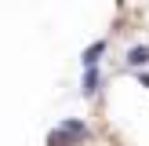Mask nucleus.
<instances>
[{
	"label": "nucleus",
	"mask_w": 149,
	"mask_h": 146,
	"mask_svg": "<svg viewBox=\"0 0 149 146\" xmlns=\"http://www.w3.org/2000/svg\"><path fill=\"white\" fill-rule=\"evenodd\" d=\"M98 91V69H87L84 73V95H95Z\"/></svg>",
	"instance_id": "20e7f679"
},
{
	"label": "nucleus",
	"mask_w": 149,
	"mask_h": 146,
	"mask_svg": "<svg viewBox=\"0 0 149 146\" xmlns=\"http://www.w3.org/2000/svg\"><path fill=\"white\" fill-rule=\"evenodd\" d=\"M102 51H106V40H95L91 48L84 51V66H87V69H95V62H98V55H102Z\"/></svg>",
	"instance_id": "f03ea898"
},
{
	"label": "nucleus",
	"mask_w": 149,
	"mask_h": 146,
	"mask_svg": "<svg viewBox=\"0 0 149 146\" xmlns=\"http://www.w3.org/2000/svg\"><path fill=\"white\" fill-rule=\"evenodd\" d=\"M127 62H131V66H146V62H149V48H131V51H127Z\"/></svg>",
	"instance_id": "7ed1b4c3"
},
{
	"label": "nucleus",
	"mask_w": 149,
	"mask_h": 146,
	"mask_svg": "<svg viewBox=\"0 0 149 146\" xmlns=\"http://www.w3.org/2000/svg\"><path fill=\"white\" fill-rule=\"evenodd\" d=\"M87 135H91V131H87L84 121H62V124L47 135V146H77V142H84Z\"/></svg>",
	"instance_id": "f257e3e1"
}]
</instances>
